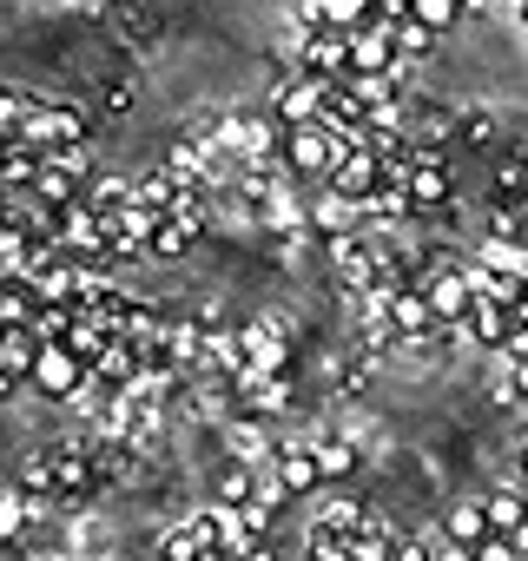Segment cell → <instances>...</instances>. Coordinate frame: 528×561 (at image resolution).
Masks as SVG:
<instances>
[{"label": "cell", "mask_w": 528, "mask_h": 561, "mask_svg": "<svg viewBox=\"0 0 528 561\" xmlns=\"http://www.w3.org/2000/svg\"><path fill=\"white\" fill-rule=\"evenodd\" d=\"M351 152H357V139H344V133H337V126H324V119H318V126H291V133H285V165H291L298 179H331Z\"/></svg>", "instance_id": "1"}, {"label": "cell", "mask_w": 528, "mask_h": 561, "mask_svg": "<svg viewBox=\"0 0 528 561\" xmlns=\"http://www.w3.org/2000/svg\"><path fill=\"white\" fill-rule=\"evenodd\" d=\"M416 285H423V298H429V311H436V324H443V331H462V324H469V311H475V285H469V271L436 264V271H423V277H416Z\"/></svg>", "instance_id": "2"}, {"label": "cell", "mask_w": 528, "mask_h": 561, "mask_svg": "<svg viewBox=\"0 0 528 561\" xmlns=\"http://www.w3.org/2000/svg\"><path fill=\"white\" fill-rule=\"evenodd\" d=\"M47 403H67V397H80L87 383H93V370L67 351V344H41V364H34V377H27Z\"/></svg>", "instance_id": "3"}, {"label": "cell", "mask_w": 528, "mask_h": 561, "mask_svg": "<svg viewBox=\"0 0 528 561\" xmlns=\"http://www.w3.org/2000/svg\"><path fill=\"white\" fill-rule=\"evenodd\" d=\"M238 351H244V370H257V377H285L291 370V331L272 324V318L244 324L238 331Z\"/></svg>", "instance_id": "4"}, {"label": "cell", "mask_w": 528, "mask_h": 561, "mask_svg": "<svg viewBox=\"0 0 528 561\" xmlns=\"http://www.w3.org/2000/svg\"><path fill=\"white\" fill-rule=\"evenodd\" d=\"M403 54H397V34L390 27H364L351 34V73L344 80H397Z\"/></svg>", "instance_id": "5"}, {"label": "cell", "mask_w": 528, "mask_h": 561, "mask_svg": "<svg viewBox=\"0 0 528 561\" xmlns=\"http://www.w3.org/2000/svg\"><path fill=\"white\" fill-rule=\"evenodd\" d=\"M298 73L305 80H324V87L344 80L351 73V34H331V27L324 34H305L298 41Z\"/></svg>", "instance_id": "6"}, {"label": "cell", "mask_w": 528, "mask_h": 561, "mask_svg": "<svg viewBox=\"0 0 528 561\" xmlns=\"http://www.w3.org/2000/svg\"><path fill=\"white\" fill-rule=\"evenodd\" d=\"M410 198H416V218L449 211V165H443V146H416V165H410Z\"/></svg>", "instance_id": "7"}, {"label": "cell", "mask_w": 528, "mask_h": 561, "mask_svg": "<svg viewBox=\"0 0 528 561\" xmlns=\"http://www.w3.org/2000/svg\"><path fill=\"white\" fill-rule=\"evenodd\" d=\"M390 324H397V344H423V337H443V324H436V311H429L423 285H403V291H390Z\"/></svg>", "instance_id": "8"}, {"label": "cell", "mask_w": 528, "mask_h": 561, "mask_svg": "<svg viewBox=\"0 0 528 561\" xmlns=\"http://www.w3.org/2000/svg\"><path fill=\"white\" fill-rule=\"evenodd\" d=\"M324 185H331L337 198H351V205H364V198H370V192L383 185V159H377L370 146H357V152H351V159H344V165H337V172H331Z\"/></svg>", "instance_id": "9"}, {"label": "cell", "mask_w": 528, "mask_h": 561, "mask_svg": "<svg viewBox=\"0 0 528 561\" xmlns=\"http://www.w3.org/2000/svg\"><path fill=\"white\" fill-rule=\"evenodd\" d=\"M272 482H278L285 502H291V495H318V489H324V469H318V456H311L305 443H285L278 462H272Z\"/></svg>", "instance_id": "10"}, {"label": "cell", "mask_w": 528, "mask_h": 561, "mask_svg": "<svg viewBox=\"0 0 528 561\" xmlns=\"http://www.w3.org/2000/svg\"><path fill=\"white\" fill-rule=\"evenodd\" d=\"M47 462H54V495L67 502H87L93 489H100V476H93V456L87 449H47Z\"/></svg>", "instance_id": "11"}, {"label": "cell", "mask_w": 528, "mask_h": 561, "mask_svg": "<svg viewBox=\"0 0 528 561\" xmlns=\"http://www.w3.org/2000/svg\"><path fill=\"white\" fill-rule=\"evenodd\" d=\"M305 218H311V231H318V238H344V231H357V225H364V211H357L351 198H337L331 185L305 205Z\"/></svg>", "instance_id": "12"}, {"label": "cell", "mask_w": 528, "mask_h": 561, "mask_svg": "<svg viewBox=\"0 0 528 561\" xmlns=\"http://www.w3.org/2000/svg\"><path fill=\"white\" fill-rule=\"evenodd\" d=\"M482 351H495L502 357V344H508V331H515V311L508 305H489V298H475V311H469V324H462Z\"/></svg>", "instance_id": "13"}, {"label": "cell", "mask_w": 528, "mask_h": 561, "mask_svg": "<svg viewBox=\"0 0 528 561\" xmlns=\"http://www.w3.org/2000/svg\"><path fill=\"white\" fill-rule=\"evenodd\" d=\"M41 364V337L34 331H0V377L8 383H27Z\"/></svg>", "instance_id": "14"}, {"label": "cell", "mask_w": 528, "mask_h": 561, "mask_svg": "<svg viewBox=\"0 0 528 561\" xmlns=\"http://www.w3.org/2000/svg\"><path fill=\"white\" fill-rule=\"evenodd\" d=\"M482 515H489V535H521V522H528V502H521V489H489L482 495Z\"/></svg>", "instance_id": "15"}, {"label": "cell", "mask_w": 528, "mask_h": 561, "mask_svg": "<svg viewBox=\"0 0 528 561\" xmlns=\"http://www.w3.org/2000/svg\"><path fill=\"white\" fill-rule=\"evenodd\" d=\"M357 211H364L370 225H403V218H416V198H410V185H377Z\"/></svg>", "instance_id": "16"}, {"label": "cell", "mask_w": 528, "mask_h": 561, "mask_svg": "<svg viewBox=\"0 0 528 561\" xmlns=\"http://www.w3.org/2000/svg\"><path fill=\"white\" fill-rule=\"evenodd\" d=\"M305 449L318 456L324 482H351V476H357V443H344V436H311Z\"/></svg>", "instance_id": "17"}, {"label": "cell", "mask_w": 528, "mask_h": 561, "mask_svg": "<svg viewBox=\"0 0 528 561\" xmlns=\"http://www.w3.org/2000/svg\"><path fill=\"white\" fill-rule=\"evenodd\" d=\"M443 541H456V548H482V541H489V515H482V502H456V508L443 515Z\"/></svg>", "instance_id": "18"}, {"label": "cell", "mask_w": 528, "mask_h": 561, "mask_svg": "<svg viewBox=\"0 0 528 561\" xmlns=\"http://www.w3.org/2000/svg\"><path fill=\"white\" fill-rule=\"evenodd\" d=\"M211 541H205V522L198 515H185V522H172L165 535H159V561H198Z\"/></svg>", "instance_id": "19"}, {"label": "cell", "mask_w": 528, "mask_h": 561, "mask_svg": "<svg viewBox=\"0 0 528 561\" xmlns=\"http://www.w3.org/2000/svg\"><path fill=\"white\" fill-rule=\"evenodd\" d=\"M251 502H257V469L251 462H231L218 476V508H251Z\"/></svg>", "instance_id": "20"}, {"label": "cell", "mask_w": 528, "mask_h": 561, "mask_svg": "<svg viewBox=\"0 0 528 561\" xmlns=\"http://www.w3.org/2000/svg\"><path fill=\"white\" fill-rule=\"evenodd\" d=\"M27 515H34V502L8 482V489H0V548H14V541L27 535Z\"/></svg>", "instance_id": "21"}, {"label": "cell", "mask_w": 528, "mask_h": 561, "mask_svg": "<svg viewBox=\"0 0 528 561\" xmlns=\"http://www.w3.org/2000/svg\"><path fill=\"white\" fill-rule=\"evenodd\" d=\"M462 14H469L462 0H410V21H416V27H429L436 41H443V34H449V27L462 21Z\"/></svg>", "instance_id": "22"}, {"label": "cell", "mask_w": 528, "mask_h": 561, "mask_svg": "<svg viewBox=\"0 0 528 561\" xmlns=\"http://www.w3.org/2000/svg\"><path fill=\"white\" fill-rule=\"evenodd\" d=\"M364 522H370V515H364V508H357L351 495H331V502L318 508V528H331V535H357Z\"/></svg>", "instance_id": "23"}, {"label": "cell", "mask_w": 528, "mask_h": 561, "mask_svg": "<svg viewBox=\"0 0 528 561\" xmlns=\"http://www.w3.org/2000/svg\"><path fill=\"white\" fill-rule=\"evenodd\" d=\"M27 113H34V100H27V93H14V87H0V146H14V139H21Z\"/></svg>", "instance_id": "24"}, {"label": "cell", "mask_w": 528, "mask_h": 561, "mask_svg": "<svg viewBox=\"0 0 528 561\" xmlns=\"http://www.w3.org/2000/svg\"><path fill=\"white\" fill-rule=\"evenodd\" d=\"M192 251V231L179 225V218H165L159 231H152V244H146V257H159V264H172V257H185Z\"/></svg>", "instance_id": "25"}, {"label": "cell", "mask_w": 528, "mask_h": 561, "mask_svg": "<svg viewBox=\"0 0 528 561\" xmlns=\"http://www.w3.org/2000/svg\"><path fill=\"white\" fill-rule=\"evenodd\" d=\"M305 548H311V561H357L351 535H331V528H318V522H311V541H305Z\"/></svg>", "instance_id": "26"}, {"label": "cell", "mask_w": 528, "mask_h": 561, "mask_svg": "<svg viewBox=\"0 0 528 561\" xmlns=\"http://www.w3.org/2000/svg\"><path fill=\"white\" fill-rule=\"evenodd\" d=\"M429 47H436V34H429V27H416V21H410V27H397V54H429Z\"/></svg>", "instance_id": "27"}, {"label": "cell", "mask_w": 528, "mask_h": 561, "mask_svg": "<svg viewBox=\"0 0 528 561\" xmlns=\"http://www.w3.org/2000/svg\"><path fill=\"white\" fill-rule=\"evenodd\" d=\"M100 106L106 113H133V80H106L100 87Z\"/></svg>", "instance_id": "28"}, {"label": "cell", "mask_w": 528, "mask_h": 561, "mask_svg": "<svg viewBox=\"0 0 528 561\" xmlns=\"http://www.w3.org/2000/svg\"><path fill=\"white\" fill-rule=\"evenodd\" d=\"M475 561H521V554H515V541H508V535H489V541L475 548Z\"/></svg>", "instance_id": "29"}, {"label": "cell", "mask_w": 528, "mask_h": 561, "mask_svg": "<svg viewBox=\"0 0 528 561\" xmlns=\"http://www.w3.org/2000/svg\"><path fill=\"white\" fill-rule=\"evenodd\" d=\"M462 139H469V146H489V139H495V126H489L482 113H469V119H462Z\"/></svg>", "instance_id": "30"}, {"label": "cell", "mask_w": 528, "mask_h": 561, "mask_svg": "<svg viewBox=\"0 0 528 561\" xmlns=\"http://www.w3.org/2000/svg\"><path fill=\"white\" fill-rule=\"evenodd\" d=\"M429 561H475V548H456V541H436Z\"/></svg>", "instance_id": "31"}, {"label": "cell", "mask_w": 528, "mask_h": 561, "mask_svg": "<svg viewBox=\"0 0 528 561\" xmlns=\"http://www.w3.org/2000/svg\"><path fill=\"white\" fill-rule=\"evenodd\" d=\"M515 476H521V482H528V443H521V449H515Z\"/></svg>", "instance_id": "32"}, {"label": "cell", "mask_w": 528, "mask_h": 561, "mask_svg": "<svg viewBox=\"0 0 528 561\" xmlns=\"http://www.w3.org/2000/svg\"><path fill=\"white\" fill-rule=\"evenodd\" d=\"M14 390H21V383H8V377H0V410H8V403H14Z\"/></svg>", "instance_id": "33"}, {"label": "cell", "mask_w": 528, "mask_h": 561, "mask_svg": "<svg viewBox=\"0 0 528 561\" xmlns=\"http://www.w3.org/2000/svg\"><path fill=\"white\" fill-rule=\"evenodd\" d=\"M515 554H521V561H528V522H521V535H515Z\"/></svg>", "instance_id": "34"}, {"label": "cell", "mask_w": 528, "mask_h": 561, "mask_svg": "<svg viewBox=\"0 0 528 561\" xmlns=\"http://www.w3.org/2000/svg\"><path fill=\"white\" fill-rule=\"evenodd\" d=\"M515 324H528V285H521V305H515Z\"/></svg>", "instance_id": "35"}, {"label": "cell", "mask_w": 528, "mask_h": 561, "mask_svg": "<svg viewBox=\"0 0 528 561\" xmlns=\"http://www.w3.org/2000/svg\"><path fill=\"white\" fill-rule=\"evenodd\" d=\"M462 8H469V14H475V8H489V0H462Z\"/></svg>", "instance_id": "36"}, {"label": "cell", "mask_w": 528, "mask_h": 561, "mask_svg": "<svg viewBox=\"0 0 528 561\" xmlns=\"http://www.w3.org/2000/svg\"><path fill=\"white\" fill-rule=\"evenodd\" d=\"M521 27H528V0H521Z\"/></svg>", "instance_id": "37"}, {"label": "cell", "mask_w": 528, "mask_h": 561, "mask_svg": "<svg viewBox=\"0 0 528 561\" xmlns=\"http://www.w3.org/2000/svg\"><path fill=\"white\" fill-rule=\"evenodd\" d=\"M515 8H521V0H515Z\"/></svg>", "instance_id": "38"}]
</instances>
